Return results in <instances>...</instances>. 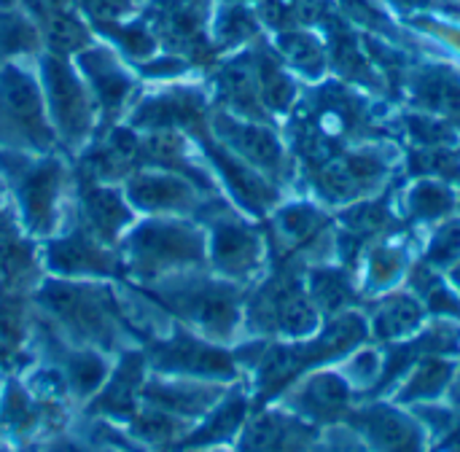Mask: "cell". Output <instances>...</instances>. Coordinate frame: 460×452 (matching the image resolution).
<instances>
[{"mask_svg":"<svg viewBox=\"0 0 460 452\" xmlns=\"http://www.w3.org/2000/svg\"><path fill=\"white\" fill-rule=\"evenodd\" d=\"M315 452H364L358 448V442H353L348 434H337L334 439H329L321 450Z\"/></svg>","mask_w":460,"mask_h":452,"instance_id":"22","label":"cell"},{"mask_svg":"<svg viewBox=\"0 0 460 452\" xmlns=\"http://www.w3.org/2000/svg\"><path fill=\"white\" fill-rule=\"evenodd\" d=\"M310 294H313V302L326 310V313H334V310H342L353 291L348 286V280L334 272V270H326V272H315L313 275V286H310Z\"/></svg>","mask_w":460,"mask_h":452,"instance_id":"14","label":"cell"},{"mask_svg":"<svg viewBox=\"0 0 460 452\" xmlns=\"http://www.w3.org/2000/svg\"><path fill=\"white\" fill-rule=\"evenodd\" d=\"M140 377H143V361L140 356H127L113 377V383L108 386V391L100 396V402L94 404L97 412H111V415H132V402H135V394H137V386H140Z\"/></svg>","mask_w":460,"mask_h":452,"instance_id":"11","label":"cell"},{"mask_svg":"<svg viewBox=\"0 0 460 452\" xmlns=\"http://www.w3.org/2000/svg\"><path fill=\"white\" fill-rule=\"evenodd\" d=\"M415 97L437 113L460 116V78L445 67H426L418 73Z\"/></svg>","mask_w":460,"mask_h":452,"instance_id":"7","label":"cell"},{"mask_svg":"<svg viewBox=\"0 0 460 452\" xmlns=\"http://www.w3.org/2000/svg\"><path fill=\"white\" fill-rule=\"evenodd\" d=\"M458 283H460V275H458Z\"/></svg>","mask_w":460,"mask_h":452,"instance_id":"23","label":"cell"},{"mask_svg":"<svg viewBox=\"0 0 460 452\" xmlns=\"http://www.w3.org/2000/svg\"><path fill=\"white\" fill-rule=\"evenodd\" d=\"M251 321L264 332L302 337L315 329V307L313 302L305 299V294L294 280H280L256 299L251 310Z\"/></svg>","mask_w":460,"mask_h":452,"instance_id":"1","label":"cell"},{"mask_svg":"<svg viewBox=\"0 0 460 452\" xmlns=\"http://www.w3.org/2000/svg\"><path fill=\"white\" fill-rule=\"evenodd\" d=\"M291 404L313 421L332 423L348 415L350 386L337 375H315L305 388H299Z\"/></svg>","mask_w":460,"mask_h":452,"instance_id":"6","label":"cell"},{"mask_svg":"<svg viewBox=\"0 0 460 452\" xmlns=\"http://www.w3.org/2000/svg\"><path fill=\"white\" fill-rule=\"evenodd\" d=\"M456 256H460V226H447L437 237V245L431 251V259L442 264V261H453Z\"/></svg>","mask_w":460,"mask_h":452,"instance_id":"19","label":"cell"},{"mask_svg":"<svg viewBox=\"0 0 460 452\" xmlns=\"http://www.w3.org/2000/svg\"><path fill=\"white\" fill-rule=\"evenodd\" d=\"M135 434L148 439V442H156V445L159 442H170V439H175L181 434V421H178V415H170V412L154 407V410L137 415Z\"/></svg>","mask_w":460,"mask_h":452,"instance_id":"15","label":"cell"},{"mask_svg":"<svg viewBox=\"0 0 460 452\" xmlns=\"http://www.w3.org/2000/svg\"><path fill=\"white\" fill-rule=\"evenodd\" d=\"M423 321V307L412 297H391L375 313V337L377 340H399L412 334Z\"/></svg>","mask_w":460,"mask_h":452,"instance_id":"9","label":"cell"},{"mask_svg":"<svg viewBox=\"0 0 460 452\" xmlns=\"http://www.w3.org/2000/svg\"><path fill=\"white\" fill-rule=\"evenodd\" d=\"M67 375H70V383L75 386L78 394H89L100 386L102 375H105V367L97 356L92 353H78L70 359L67 364Z\"/></svg>","mask_w":460,"mask_h":452,"instance_id":"16","label":"cell"},{"mask_svg":"<svg viewBox=\"0 0 460 452\" xmlns=\"http://www.w3.org/2000/svg\"><path fill=\"white\" fill-rule=\"evenodd\" d=\"M315 442V429L286 418L261 415L243 439V452H305Z\"/></svg>","mask_w":460,"mask_h":452,"instance_id":"5","label":"cell"},{"mask_svg":"<svg viewBox=\"0 0 460 452\" xmlns=\"http://www.w3.org/2000/svg\"><path fill=\"white\" fill-rule=\"evenodd\" d=\"M278 46L286 54V59L305 73L318 75L326 65V54H323L321 43L310 32H286V35H280Z\"/></svg>","mask_w":460,"mask_h":452,"instance_id":"13","label":"cell"},{"mask_svg":"<svg viewBox=\"0 0 460 452\" xmlns=\"http://www.w3.org/2000/svg\"><path fill=\"white\" fill-rule=\"evenodd\" d=\"M175 310L218 337H229L237 323V299L226 288L186 291L175 299Z\"/></svg>","mask_w":460,"mask_h":452,"instance_id":"4","label":"cell"},{"mask_svg":"<svg viewBox=\"0 0 460 452\" xmlns=\"http://www.w3.org/2000/svg\"><path fill=\"white\" fill-rule=\"evenodd\" d=\"M146 399L170 415L189 418L205 412L216 399L218 388H202V386H148Z\"/></svg>","mask_w":460,"mask_h":452,"instance_id":"8","label":"cell"},{"mask_svg":"<svg viewBox=\"0 0 460 452\" xmlns=\"http://www.w3.org/2000/svg\"><path fill=\"white\" fill-rule=\"evenodd\" d=\"M154 364L164 372H189L208 377H234L232 359L224 350L208 348L191 337H175L167 345H156L151 353Z\"/></svg>","mask_w":460,"mask_h":452,"instance_id":"3","label":"cell"},{"mask_svg":"<svg viewBox=\"0 0 460 452\" xmlns=\"http://www.w3.org/2000/svg\"><path fill=\"white\" fill-rule=\"evenodd\" d=\"M380 359H377V353H372V350H367V353H358L356 356V361H353V367H350V372H353V377H356V383H377V377H380Z\"/></svg>","mask_w":460,"mask_h":452,"instance_id":"20","label":"cell"},{"mask_svg":"<svg viewBox=\"0 0 460 452\" xmlns=\"http://www.w3.org/2000/svg\"><path fill=\"white\" fill-rule=\"evenodd\" d=\"M453 375H456V367L450 361H442L439 356H426V359H420L415 375L402 388L399 402L412 404V402L437 399L442 391H447V386L453 383Z\"/></svg>","mask_w":460,"mask_h":452,"instance_id":"10","label":"cell"},{"mask_svg":"<svg viewBox=\"0 0 460 452\" xmlns=\"http://www.w3.org/2000/svg\"><path fill=\"white\" fill-rule=\"evenodd\" d=\"M245 410H248L245 399H243V396H232V399H229L224 407H218L216 415H213L197 434H191L183 445H186V448H194V445L199 448V445H213V442L229 439V437L237 431V426L243 423Z\"/></svg>","mask_w":460,"mask_h":452,"instance_id":"12","label":"cell"},{"mask_svg":"<svg viewBox=\"0 0 460 452\" xmlns=\"http://www.w3.org/2000/svg\"><path fill=\"white\" fill-rule=\"evenodd\" d=\"M216 32L226 43H240V40H245V38H251L256 32V22L243 5H232L218 16Z\"/></svg>","mask_w":460,"mask_h":452,"instance_id":"17","label":"cell"},{"mask_svg":"<svg viewBox=\"0 0 460 452\" xmlns=\"http://www.w3.org/2000/svg\"><path fill=\"white\" fill-rule=\"evenodd\" d=\"M32 43H35V32L22 16L0 13V54H16Z\"/></svg>","mask_w":460,"mask_h":452,"instance_id":"18","label":"cell"},{"mask_svg":"<svg viewBox=\"0 0 460 452\" xmlns=\"http://www.w3.org/2000/svg\"><path fill=\"white\" fill-rule=\"evenodd\" d=\"M350 423L367 437L375 452H423V429L394 407L375 404L358 410Z\"/></svg>","mask_w":460,"mask_h":452,"instance_id":"2","label":"cell"},{"mask_svg":"<svg viewBox=\"0 0 460 452\" xmlns=\"http://www.w3.org/2000/svg\"><path fill=\"white\" fill-rule=\"evenodd\" d=\"M84 8L92 11V16H119L127 8H132V0H84Z\"/></svg>","mask_w":460,"mask_h":452,"instance_id":"21","label":"cell"}]
</instances>
